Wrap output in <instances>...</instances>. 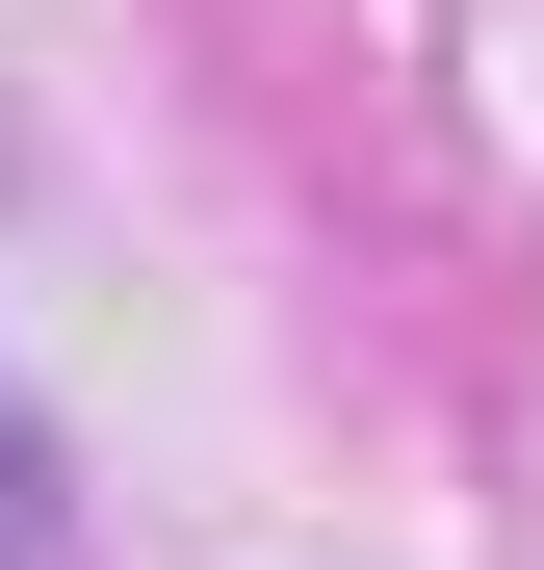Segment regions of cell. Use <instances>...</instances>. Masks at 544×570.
Segmentation results:
<instances>
[{"mask_svg":"<svg viewBox=\"0 0 544 570\" xmlns=\"http://www.w3.org/2000/svg\"><path fill=\"white\" fill-rule=\"evenodd\" d=\"M0 570H78V519H52V441H27V390H0Z\"/></svg>","mask_w":544,"mask_h":570,"instance_id":"obj_1","label":"cell"}]
</instances>
